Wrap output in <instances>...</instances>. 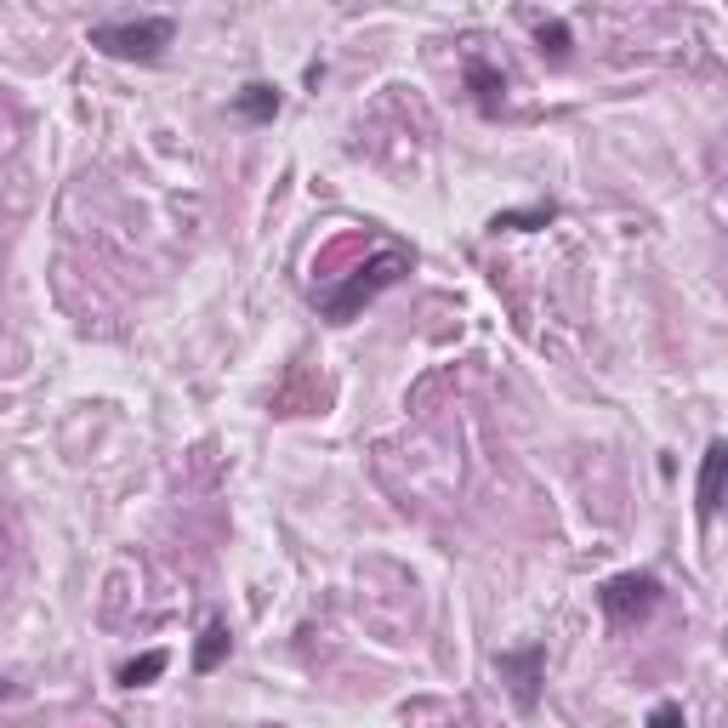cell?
Instances as JSON below:
<instances>
[{"instance_id":"obj_9","label":"cell","mask_w":728,"mask_h":728,"mask_svg":"<svg viewBox=\"0 0 728 728\" xmlns=\"http://www.w3.org/2000/svg\"><path fill=\"white\" fill-rule=\"evenodd\" d=\"M165 666H171V660H165V649H149V655H137V660H126V666H120V683H126V689H149V683L165 672Z\"/></svg>"},{"instance_id":"obj_10","label":"cell","mask_w":728,"mask_h":728,"mask_svg":"<svg viewBox=\"0 0 728 728\" xmlns=\"http://www.w3.org/2000/svg\"><path fill=\"white\" fill-rule=\"evenodd\" d=\"M535 41H541V51H546V57H558V63L569 57V28H564L558 18H552V23H535Z\"/></svg>"},{"instance_id":"obj_6","label":"cell","mask_w":728,"mask_h":728,"mask_svg":"<svg viewBox=\"0 0 728 728\" xmlns=\"http://www.w3.org/2000/svg\"><path fill=\"white\" fill-rule=\"evenodd\" d=\"M240 114V120H256V126H268L274 114H279V85H268V80H251L245 92H234V103H228Z\"/></svg>"},{"instance_id":"obj_11","label":"cell","mask_w":728,"mask_h":728,"mask_svg":"<svg viewBox=\"0 0 728 728\" xmlns=\"http://www.w3.org/2000/svg\"><path fill=\"white\" fill-rule=\"evenodd\" d=\"M552 217H558L552 206H541V211H501V217H495L489 228H495V234H501V228H530V222H552Z\"/></svg>"},{"instance_id":"obj_1","label":"cell","mask_w":728,"mask_h":728,"mask_svg":"<svg viewBox=\"0 0 728 728\" xmlns=\"http://www.w3.org/2000/svg\"><path fill=\"white\" fill-rule=\"evenodd\" d=\"M404 274H411V251L404 245H382L365 268H354V279H347L342 290H313V308L331 319V325H347L365 302H375L388 285H398Z\"/></svg>"},{"instance_id":"obj_7","label":"cell","mask_w":728,"mask_h":728,"mask_svg":"<svg viewBox=\"0 0 728 728\" xmlns=\"http://www.w3.org/2000/svg\"><path fill=\"white\" fill-rule=\"evenodd\" d=\"M467 85H473V97H478V108L484 114H501V97H507V80L495 74L484 57H467Z\"/></svg>"},{"instance_id":"obj_5","label":"cell","mask_w":728,"mask_h":728,"mask_svg":"<svg viewBox=\"0 0 728 728\" xmlns=\"http://www.w3.org/2000/svg\"><path fill=\"white\" fill-rule=\"evenodd\" d=\"M723 478H728V444L723 439H712L706 444V461H701V523H712L717 518V507H723Z\"/></svg>"},{"instance_id":"obj_12","label":"cell","mask_w":728,"mask_h":728,"mask_svg":"<svg viewBox=\"0 0 728 728\" xmlns=\"http://www.w3.org/2000/svg\"><path fill=\"white\" fill-rule=\"evenodd\" d=\"M649 728H683V706H672V701H660V706L649 712Z\"/></svg>"},{"instance_id":"obj_8","label":"cell","mask_w":728,"mask_h":728,"mask_svg":"<svg viewBox=\"0 0 728 728\" xmlns=\"http://www.w3.org/2000/svg\"><path fill=\"white\" fill-rule=\"evenodd\" d=\"M228 644H234V637H228V626H222V621H211L206 632H199V649H194V672H199V678H211L217 666L228 660Z\"/></svg>"},{"instance_id":"obj_3","label":"cell","mask_w":728,"mask_h":728,"mask_svg":"<svg viewBox=\"0 0 728 728\" xmlns=\"http://www.w3.org/2000/svg\"><path fill=\"white\" fill-rule=\"evenodd\" d=\"M598 603H603V615L615 621V626H637L660 603V575H649V569L609 575L603 587H598Z\"/></svg>"},{"instance_id":"obj_4","label":"cell","mask_w":728,"mask_h":728,"mask_svg":"<svg viewBox=\"0 0 728 728\" xmlns=\"http://www.w3.org/2000/svg\"><path fill=\"white\" fill-rule=\"evenodd\" d=\"M501 672L512 678V694L523 712H535V683H541V666H546V649H518V655H501L495 660Z\"/></svg>"},{"instance_id":"obj_2","label":"cell","mask_w":728,"mask_h":728,"mask_svg":"<svg viewBox=\"0 0 728 728\" xmlns=\"http://www.w3.org/2000/svg\"><path fill=\"white\" fill-rule=\"evenodd\" d=\"M103 57H120V63H160V51L177 41V23L171 18H137V23H92L85 28Z\"/></svg>"}]
</instances>
